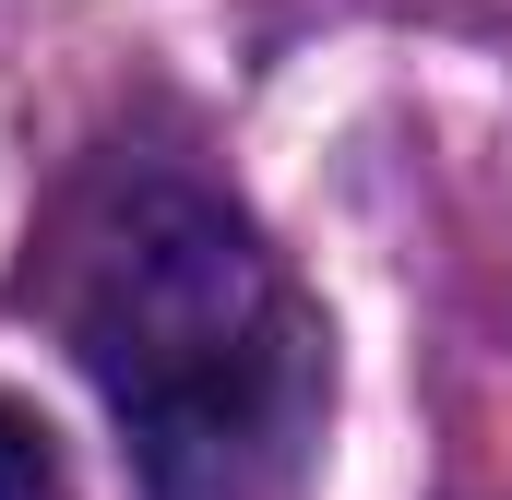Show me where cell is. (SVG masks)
<instances>
[{"label":"cell","mask_w":512,"mask_h":500,"mask_svg":"<svg viewBox=\"0 0 512 500\" xmlns=\"http://www.w3.org/2000/svg\"><path fill=\"white\" fill-rule=\"evenodd\" d=\"M24 298L131 429L143 500H286L322 429V322L191 167H108L60 203Z\"/></svg>","instance_id":"6da1fadb"},{"label":"cell","mask_w":512,"mask_h":500,"mask_svg":"<svg viewBox=\"0 0 512 500\" xmlns=\"http://www.w3.org/2000/svg\"><path fill=\"white\" fill-rule=\"evenodd\" d=\"M0 500H72V465L48 441V417L12 405V393H0Z\"/></svg>","instance_id":"7a4b0ae2"}]
</instances>
